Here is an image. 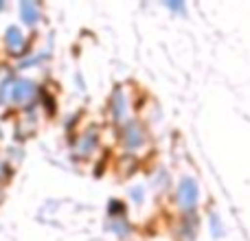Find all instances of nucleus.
<instances>
[{
	"mask_svg": "<svg viewBox=\"0 0 250 241\" xmlns=\"http://www.w3.org/2000/svg\"><path fill=\"white\" fill-rule=\"evenodd\" d=\"M0 9H4V2H0Z\"/></svg>",
	"mask_w": 250,
	"mask_h": 241,
	"instance_id": "dca6fc26",
	"label": "nucleus"
},
{
	"mask_svg": "<svg viewBox=\"0 0 250 241\" xmlns=\"http://www.w3.org/2000/svg\"><path fill=\"white\" fill-rule=\"evenodd\" d=\"M129 195H132V200H134V202H138V204H141L143 200H145V189H143V186H134V189L129 191Z\"/></svg>",
	"mask_w": 250,
	"mask_h": 241,
	"instance_id": "ddd939ff",
	"label": "nucleus"
},
{
	"mask_svg": "<svg viewBox=\"0 0 250 241\" xmlns=\"http://www.w3.org/2000/svg\"><path fill=\"white\" fill-rule=\"evenodd\" d=\"M108 213L114 217H123L125 215V204L121 200H110L108 202Z\"/></svg>",
	"mask_w": 250,
	"mask_h": 241,
	"instance_id": "9d476101",
	"label": "nucleus"
},
{
	"mask_svg": "<svg viewBox=\"0 0 250 241\" xmlns=\"http://www.w3.org/2000/svg\"><path fill=\"white\" fill-rule=\"evenodd\" d=\"M110 112H112V119L117 120V123H121L127 117V97H125V92L121 88H117L112 95V99H110Z\"/></svg>",
	"mask_w": 250,
	"mask_h": 241,
	"instance_id": "39448f33",
	"label": "nucleus"
},
{
	"mask_svg": "<svg viewBox=\"0 0 250 241\" xmlns=\"http://www.w3.org/2000/svg\"><path fill=\"white\" fill-rule=\"evenodd\" d=\"M147 141V134L138 120H127L121 127V145L125 149H141Z\"/></svg>",
	"mask_w": 250,
	"mask_h": 241,
	"instance_id": "f03ea898",
	"label": "nucleus"
},
{
	"mask_svg": "<svg viewBox=\"0 0 250 241\" xmlns=\"http://www.w3.org/2000/svg\"><path fill=\"white\" fill-rule=\"evenodd\" d=\"M108 228L112 230V233L121 235V237H125V235H129V226L125 224L123 220H112V221H108Z\"/></svg>",
	"mask_w": 250,
	"mask_h": 241,
	"instance_id": "1a4fd4ad",
	"label": "nucleus"
},
{
	"mask_svg": "<svg viewBox=\"0 0 250 241\" xmlns=\"http://www.w3.org/2000/svg\"><path fill=\"white\" fill-rule=\"evenodd\" d=\"M4 46H7V51L11 53V55H26L24 53L26 51V38L18 24L7 26V31H4Z\"/></svg>",
	"mask_w": 250,
	"mask_h": 241,
	"instance_id": "20e7f679",
	"label": "nucleus"
},
{
	"mask_svg": "<svg viewBox=\"0 0 250 241\" xmlns=\"http://www.w3.org/2000/svg\"><path fill=\"white\" fill-rule=\"evenodd\" d=\"M11 88H13V79L4 77L0 81V105H7L11 101Z\"/></svg>",
	"mask_w": 250,
	"mask_h": 241,
	"instance_id": "6e6552de",
	"label": "nucleus"
},
{
	"mask_svg": "<svg viewBox=\"0 0 250 241\" xmlns=\"http://www.w3.org/2000/svg\"><path fill=\"white\" fill-rule=\"evenodd\" d=\"M7 176H9V167L2 162V160H0V180H4Z\"/></svg>",
	"mask_w": 250,
	"mask_h": 241,
	"instance_id": "4468645a",
	"label": "nucleus"
},
{
	"mask_svg": "<svg viewBox=\"0 0 250 241\" xmlns=\"http://www.w3.org/2000/svg\"><path fill=\"white\" fill-rule=\"evenodd\" d=\"M0 200H2V193H0Z\"/></svg>",
	"mask_w": 250,
	"mask_h": 241,
	"instance_id": "f3484780",
	"label": "nucleus"
},
{
	"mask_svg": "<svg viewBox=\"0 0 250 241\" xmlns=\"http://www.w3.org/2000/svg\"><path fill=\"white\" fill-rule=\"evenodd\" d=\"M200 202V186L193 178L185 176L180 182H178V189H176V204L180 208H185L187 213H191Z\"/></svg>",
	"mask_w": 250,
	"mask_h": 241,
	"instance_id": "f257e3e1",
	"label": "nucleus"
},
{
	"mask_svg": "<svg viewBox=\"0 0 250 241\" xmlns=\"http://www.w3.org/2000/svg\"><path fill=\"white\" fill-rule=\"evenodd\" d=\"M182 235H195L198 233V217H189V221H185V226H182V230H180Z\"/></svg>",
	"mask_w": 250,
	"mask_h": 241,
	"instance_id": "f8f14e48",
	"label": "nucleus"
},
{
	"mask_svg": "<svg viewBox=\"0 0 250 241\" xmlns=\"http://www.w3.org/2000/svg\"><path fill=\"white\" fill-rule=\"evenodd\" d=\"M20 18L26 24H35L40 20V7L38 2H31V0H22L20 2Z\"/></svg>",
	"mask_w": 250,
	"mask_h": 241,
	"instance_id": "0eeeda50",
	"label": "nucleus"
},
{
	"mask_svg": "<svg viewBox=\"0 0 250 241\" xmlns=\"http://www.w3.org/2000/svg\"><path fill=\"white\" fill-rule=\"evenodd\" d=\"M35 95H38V88H35V83L31 81V79H13V88H11V101L18 105H29L31 101L35 99Z\"/></svg>",
	"mask_w": 250,
	"mask_h": 241,
	"instance_id": "7ed1b4c3",
	"label": "nucleus"
},
{
	"mask_svg": "<svg viewBox=\"0 0 250 241\" xmlns=\"http://www.w3.org/2000/svg\"><path fill=\"white\" fill-rule=\"evenodd\" d=\"M211 233L215 235V237H222V235H224V226H222L220 215H217V213H213L211 215Z\"/></svg>",
	"mask_w": 250,
	"mask_h": 241,
	"instance_id": "9b49d317",
	"label": "nucleus"
},
{
	"mask_svg": "<svg viewBox=\"0 0 250 241\" xmlns=\"http://www.w3.org/2000/svg\"><path fill=\"white\" fill-rule=\"evenodd\" d=\"M97 142H99V132L97 127H90L82 134V138L77 141V151L79 156H90L97 149Z\"/></svg>",
	"mask_w": 250,
	"mask_h": 241,
	"instance_id": "423d86ee",
	"label": "nucleus"
},
{
	"mask_svg": "<svg viewBox=\"0 0 250 241\" xmlns=\"http://www.w3.org/2000/svg\"><path fill=\"white\" fill-rule=\"evenodd\" d=\"M167 7L176 9V11H185V4H182V2H167Z\"/></svg>",
	"mask_w": 250,
	"mask_h": 241,
	"instance_id": "2eb2a0df",
	"label": "nucleus"
}]
</instances>
